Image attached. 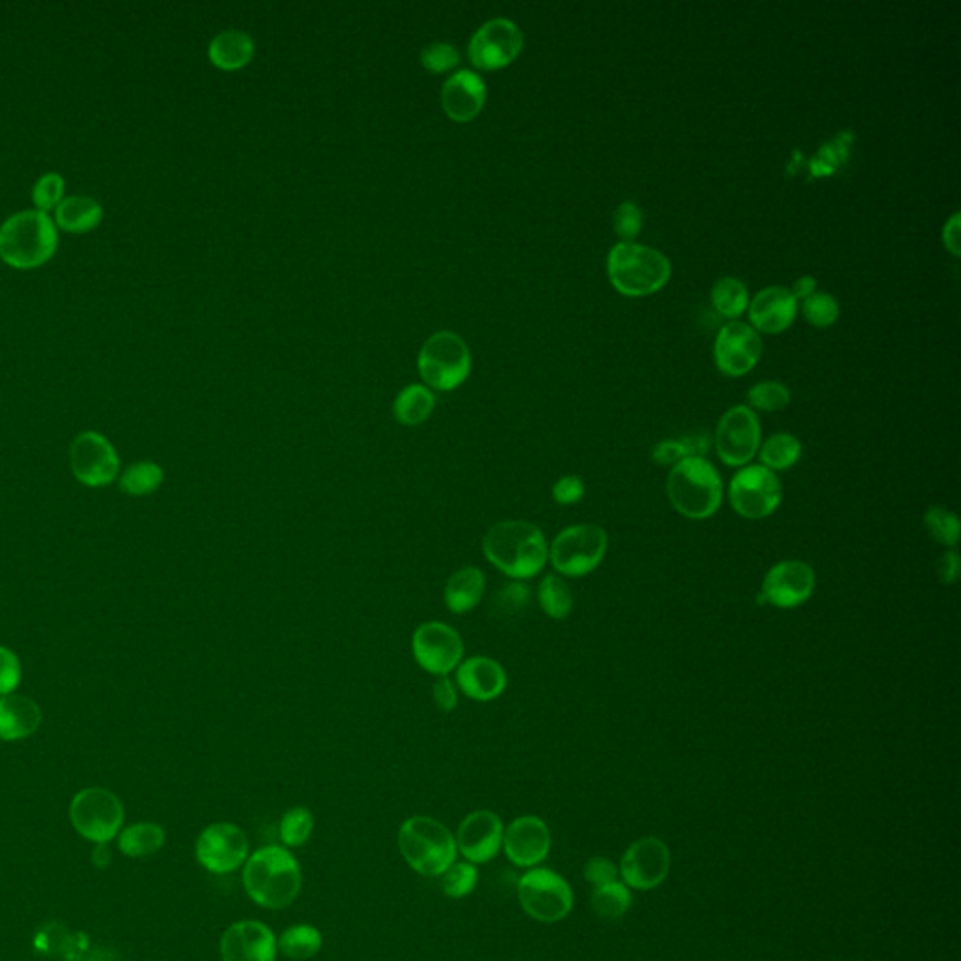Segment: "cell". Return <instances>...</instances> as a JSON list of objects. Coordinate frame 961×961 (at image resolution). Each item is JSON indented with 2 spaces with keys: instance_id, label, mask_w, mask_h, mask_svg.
Returning <instances> with one entry per match:
<instances>
[{
  "instance_id": "obj_27",
  "label": "cell",
  "mask_w": 961,
  "mask_h": 961,
  "mask_svg": "<svg viewBox=\"0 0 961 961\" xmlns=\"http://www.w3.org/2000/svg\"><path fill=\"white\" fill-rule=\"evenodd\" d=\"M484 590H487V579L483 571L476 566H466L447 579L444 603L449 608V613L457 616L468 614L483 601Z\"/></svg>"
},
{
  "instance_id": "obj_43",
  "label": "cell",
  "mask_w": 961,
  "mask_h": 961,
  "mask_svg": "<svg viewBox=\"0 0 961 961\" xmlns=\"http://www.w3.org/2000/svg\"><path fill=\"white\" fill-rule=\"evenodd\" d=\"M63 200H65V179L58 174L42 175L33 187L36 211L47 214V211H55Z\"/></svg>"
},
{
  "instance_id": "obj_40",
  "label": "cell",
  "mask_w": 961,
  "mask_h": 961,
  "mask_svg": "<svg viewBox=\"0 0 961 961\" xmlns=\"http://www.w3.org/2000/svg\"><path fill=\"white\" fill-rule=\"evenodd\" d=\"M924 526L928 529L929 536L945 547L956 549V545L960 541V521L952 511L945 510V507H939V505L929 507L924 515Z\"/></svg>"
},
{
  "instance_id": "obj_52",
  "label": "cell",
  "mask_w": 961,
  "mask_h": 961,
  "mask_svg": "<svg viewBox=\"0 0 961 961\" xmlns=\"http://www.w3.org/2000/svg\"><path fill=\"white\" fill-rule=\"evenodd\" d=\"M960 555L958 550L950 549L937 560V577L942 584H954L960 579Z\"/></svg>"
},
{
  "instance_id": "obj_54",
  "label": "cell",
  "mask_w": 961,
  "mask_h": 961,
  "mask_svg": "<svg viewBox=\"0 0 961 961\" xmlns=\"http://www.w3.org/2000/svg\"><path fill=\"white\" fill-rule=\"evenodd\" d=\"M815 288H817V280L813 277H802L796 280L793 284V298L796 301H806L807 298H812L813 293H815Z\"/></svg>"
},
{
  "instance_id": "obj_34",
  "label": "cell",
  "mask_w": 961,
  "mask_h": 961,
  "mask_svg": "<svg viewBox=\"0 0 961 961\" xmlns=\"http://www.w3.org/2000/svg\"><path fill=\"white\" fill-rule=\"evenodd\" d=\"M757 455L761 458V466L774 471V473L775 471L789 470L791 466L801 460V439L789 433L774 434L764 444H761Z\"/></svg>"
},
{
  "instance_id": "obj_26",
  "label": "cell",
  "mask_w": 961,
  "mask_h": 961,
  "mask_svg": "<svg viewBox=\"0 0 961 961\" xmlns=\"http://www.w3.org/2000/svg\"><path fill=\"white\" fill-rule=\"evenodd\" d=\"M42 723V709L33 699L7 695L0 699V740H21L34 735Z\"/></svg>"
},
{
  "instance_id": "obj_51",
  "label": "cell",
  "mask_w": 961,
  "mask_h": 961,
  "mask_svg": "<svg viewBox=\"0 0 961 961\" xmlns=\"http://www.w3.org/2000/svg\"><path fill=\"white\" fill-rule=\"evenodd\" d=\"M653 462L659 466H674L688 457L684 442L682 439H663L658 446L653 447Z\"/></svg>"
},
{
  "instance_id": "obj_33",
  "label": "cell",
  "mask_w": 961,
  "mask_h": 961,
  "mask_svg": "<svg viewBox=\"0 0 961 961\" xmlns=\"http://www.w3.org/2000/svg\"><path fill=\"white\" fill-rule=\"evenodd\" d=\"M537 601L543 613L552 619L568 618L573 611L574 597L568 582L560 574H545L537 588Z\"/></svg>"
},
{
  "instance_id": "obj_36",
  "label": "cell",
  "mask_w": 961,
  "mask_h": 961,
  "mask_svg": "<svg viewBox=\"0 0 961 961\" xmlns=\"http://www.w3.org/2000/svg\"><path fill=\"white\" fill-rule=\"evenodd\" d=\"M712 304H714L717 314H722L727 320H736V317L742 316L744 312L748 310V288L738 278H722L712 288Z\"/></svg>"
},
{
  "instance_id": "obj_45",
  "label": "cell",
  "mask_w": 961,
  "mask_h": 961,
  "mask_svg": "<svg viewBox=\"0 0 961 961\" xmlns=\"http://www.w3.org/2000/svg\"><path fill=\"white\" fill-rule=\"evenodd\" d=\"M496 607L500 608L504 616H511L518 611H523L529 601V588L524 584V581H513L505 584L496 595Z\"/></svg>"
},
{
  "instance_id": "obj_24",
  "label": "cell",
  "mask_w": 961,
  "mask_h": 961,
  "mask_svg": "<svg viewBox=\"0 0 961 961\" xmlns=\"http://www.w3.org/2000/svg\"><path fill=\"white\" fill-rule=\"evenodd\" d=\"M798 312V301L793 298L791 290L772 286L757 293L749 303L748 314L751 327L767 335H780L793 325L794 317Z\"/></svg>"
},
{
  "instance_id": "obj_19",
  "label": "cell",
  "mask_w": 961,
  "mask_h": 961,
  "mask_svg": "<svg viewBox=\"0 0 961 961\" xmlns=\"http://www.w3.org/2000/svg\"><path fill=\"white\" fill-rule=\"evenodd\" d=\"M618 870L626 886L637 891H652L669 875L671 852L659 838H640L627 847Z\"/></svg>"
},
{
  "instance_id": "obj_1",
  "label": "cell",
  "mask_w": 961,
  "mask_h": 961,
  "mask_svg": "<svg viewBox=\"0 0 961 961\" xmlns=\"http://www.w3.org/2000/svg\"><path fill=\"white\" fill-rule=\"evenodd\" d=\"M241 883L246 896L261 909H288L303 889V870L290 849L271 843L250 852L241 868Z\"/></svg>"
},
{
  "instance_id": "obj_48",
  "label": "cell",
  "mask_w": 961,
  "mask_h": 961,
  "mask_svg": "<svg viewBox=\"0 0 961 961\" xmlns=\"http://www.w3.org/2000/svg\"><path fill=\"white\" fill-rule=\"evenodd\" d=\"M618 865L614 864L613 860L605 857H594L588 860L584 864V879L588 883L594 886H603V884L616 883L618 881Z\"/></svg>"
},
{
  "instance_id": "obj_29",
  "label": "cell",
  "mask_w": 961,
  "mask_h": 961,
  "mask_svg": "<svg viewBox=\"0 0 961 961\" xmlns=\"http://www.w3.org/2000/svg\"><path fill=\"white\" fill-rule=\"evenodd\" d=\"M253 55V38L243 31H224L209 46V58L222 70H239L250 63Z\"/></svg>"
},
{
  "instance_id": "obj_28",
  "label": "cell",
  "mask_w": 961,
  "mask_h": 961,
  "mask_svg": "<svg viewBox=\"0 0 961 961\" xmlns=\"http://www.w3.org/2000/svg\"><path fill=\"white\" fill-rule=\"evenodd\" d=\"M102 219V205L87 195H68L55 209V226L63 232H91Z\"/></svg>"
},
{
  "instance_id": "obj_21",
  "label": "cell",
  "mask_w": 961,
  "mask_h": 961,
  "mask_svg": "<svg viewBox=\"0 0 961 961\" xmlns=\"http://www.w3.org/2000/svg\"><path fill=\"white\" fill-rule=\"evenodd\" d=\"M761 355V336L748 323L730 322L717 333L714 359L723 375L730 378L748 375L756 368Z\"/></svg>"
},
{
  "instance_id": "obj_12",
  "label": "cell",
  "mask_w": 961,
  "mask_h": 961,
  "mask_svg": "<svg viewBox=\"0 0 961 961\" xmlns=\"http://www.w3.org/2000/svg\"><path fill=\"white\" fill-rule=\"evenodd\" d=\"M70 820L85 839L108 843L123 826L124 807L108 789H85L71 801Z\"/></svg>"
},
{
  "instance_id": "obj_49",
  "label": "cell",
  "mask_w": 961,
  "mask_h": 961,
  "mask_svg": "<svg viewBox=\"0 0 961 961\" xmlns=\"http://www.w3.org/2000/svg\"><path fill=\"white\" fill-rule=\"evenodd\" d=\"M584 494H586L584 481L577 476H563L552 487V498H555L556 504L560 505L579 504Z\"/></svg>"
},
{
  "instance_id": "obj_11",
  "label": "cell",
  "mask_w": 961,
  "mask_h": 961,
  "mask_svg": "<svg viewBox=\"0 0 961 961\" xmlns=\"http://www.w3.org/2000/svg\"><path fill=\"white\" fill-rule=\"evenodd\" d=\"M248 857L250 841L245 830L235 823H213L205 826L195 839L198 864L214 875H230L233 871H239Z\"/></svg>"
},
{
  "instance_id": "obj_22",
  "label": "cell",
  "mask_w": 961,
  "mask_h": 961,
  "mask_svg": "<svg viewBox=\"0 0 961 961\" xmlns=\"http://www.w3.org/2000/svg\"><path fill=\"white\" fill-rule=\"evenodd\" d=\"M222 961H277V934L261 920H237L220 937Z\"/></svg>"
},
{
  "instance_id": "obj_32",
  "label": "cell",
  "mask_w": 961,
  "mask_h": 961,
  "mask_svg": "<svg viewBox=\"0 0 961 961\" xmlns=\"http://www.w3.org/2000/svg\"><path fill=\"white\" fill-rule=\"evenodd\" d=\"M166 843V830L156 823H137L124 828L119 836V849L130 859H143L160 851Z\"/></svg>"
},
{
  "instance_id": "obj_6",
  "label": "cell",
  "mask_w": 961,
  "mask_h": 961,
  "mask_svg": "<svg viewBox=\"0 0 961 961\" xmlns=\"http://www.w3.org/2000/svg\"><path fill=\"white\" fill-rule=\"evenodd\" d=\"M611 284L626 298H646L661 290L671 278V261L652 246L618 243L607 259Z\"/></svg>"
},
{
  "instance_id": "obj_20",
  "label": "cell",
  "mask_w": 961,
  "mask_h": 961,
  "mask_svg": "<svg viewBox=\"0 0 961 961\" xmlns=\"http://www.w3.org/2000/svg\"><path fill=\"white\" fill-rule=\"evenodd\" d=\"M550 847L552 834L549 825L537 815H521L505 825L502 851L505 859L521 870L541 864L549 857Z\"/></svg>"
},
{
  "instance_id": "obj_5",
  "label": "cell",
  "mask_w": 961,
  "mask_h": 961,
  "mask_svg": "<svg viewBox=\"0 0 961 961\" xmlns=\"http://www.w3.org/2000/svg\"><path fill=\"white\" fill-rule=\"evenodd\" d=\"M672 507L691 521H704L717 513L723 502V479L716 466L704 457H690L672 466L667 478Z\"/></svg>"
},
{
  "instance_id": "obj_39",
  "label": "cell",
  "mask_w": 961,
  "mask_h": 961,
  "mask_svg": "<svg viewBox=\"0 0 961 961\" xmlns=\"http://www.w3.org/2000/svg\"><path fill=\"white\" fill-rule=\"evenodd\" d=\"M439 881H442V892L447 897L465 899L478 889L479 865L457 859L444 871Z\"/></svg>"
},
{
  "instance_id": "obj_13",
  "label": "cell",
  "mask_w": 961,
  "mask_h": 961,
  "mask_svg": "<svg viewBox=\"0 0 961 961\" xmlns=\"http://www.w3.org/2000/svg\"><path fill=\"white\" fill-rule=\"evenodd\" d=\"M412 653L423 671L449 677L465 659V642L455 627L434 619L413 632Z\"/></svg>"
},
{
  "instance_id": "obj_35",
  "label": "cell",
  "mask_w": 961,
  "mask_h": 961,
  "mask_svg": "<svg viewBox=\"0 0 961 961\" xmlns=\"http://www.w3.org/2000/svg\"><path fill=\"white\" fill-rule=\"evenodd\" d=\"M314 826H316V819L309 807H290L278 823L280 846H284L290 851L306 846L314 834Z\"/></svg>"
},
{
  "instance_id": "obj_18",
  "label": "cell",
  "mask_w": 961,
  "mask_h": 961,
  "mask_svg": "<svg viewBox=\"0 0 961 961\" xmlns=\"http://www.w3.org/2000/svg\"><path fill=\"white\" fill-rule=\"evenodd\" d=\"M815 571L806 561H780L764 577L759 603L778 608L801 607L815 592Z\"/></svg>"
},
{
  "instance_id": "obj_8",
  "label": "cell",
  "mask_w": 961,
  "mask_h": 961,
  "mask_svg": "<svg viewBox=\"0 0 961 961\" xmlns=\"http://www.w3.org/2000/svg\"><path fill=\"white\" fill-rule=\"evenodd\" d=\"M607 549L605 529L597 524H574L550 543L549 560L560 577H584L600 568Z\"/></svg>"
},
{
  "instance_id": "obj_25",
  "label": "cell",
  "mask_w": 961,
  "mask_h": 961,
  "mask_svg": "<svg viewBox=\"0 0 961 961\" xmlns=\"http://www.w3.org/2000/svg\"><path fill=\"white\" fill-rule=\"evenodd\" d=\"M487 100V87L476 71L458 70L442 87V105L457 123H468L479 115Z\"/></svg>"
},
{
  "instance_id": "obj_50",
  "label": "cell",
  "mask_w": 961,
  "mask_h": 961,
  "mask_svg": "<svg viewBox=\"0 0 961 961\" xmlns=\"http://www.w3.org/2000/svg\"><path fill=\"white\" fill-rule=\"evenodd\" d=\"M434 703L442 712H452L458 706V690L455 680L449 677H438L433 685Z\"/></svg>"
},
{
  "instance_id": "obj_2",
  "label": "cell",
  "mask_w": 961,
  "mask_h": 961,
  "mask_svg": "<svg viewBox=\"0 0 961 961\" xmlns=\"http://www.w3.org/2000/svg\"><path fill=\"white\" fill-rule=\"evenodd\" d=\"M483 555L505 577L528 581L547 566L549 543L536 524L511 518L494 524L484 534Z\"/></svg>"
},
{
  "instance_id": "obj_17",
  "label": "cell",
  "mask_w": 961,
  "mask_h": 961,
  "mask_svg": "<svg viewBox=\"0 0 961 961\" xmlns=\"http://www.w3.org/2000/svg\"><path fill=\"white\" fill-rule=\"evenodd\" d=\"M523 42V33L513 21L496 18L479 26L471 36L468 55L479 70H498L518 57Z\"/></svg>"
},
{
  "instance_id": "obj_10",
  "label": "cell",
  "mask_w": 961,
  "mask_h": 961,
  "mask_svg": "<svg viewBox=\"0 0 961 961\" xmlns=\"http://www.w3.org/2000/svg\"><path fill=\"white\" fill-rule=\"evenodd\" d=\"M783 491L778 473L761 465H748L730 479V507L748 521H762L780 507Z\"/></svg>"
},
{
  "instance_id": "obj_46",
  "label": "cell",
  "mask_w": 961,
  "mask_h": 961,
  "mask_svg": "<svg viewBox=\"0 0 961 961\" xmlns=\"http://www.w3.org/2000/svg\"><path fill=\"white\" fill-rule=\"evenodd\" d=\"M421 60H423V66L428 68L431 71H447L455 68L458 65V60H460V55H458L457 49L451 46V44H433V46L425 47L423 49V55H421Z\"/></svg>"
},
{
  "instance_id": "obj_37",
  "label": "cell",
  "mask_w": 961,
  "mask_h": 961,
  "mask_svg": "<svg viewBox=\"0 0 961 961\" xmlns=\"http://www.w3.org/2000/svg\"><path fill=\"white\" fill-rule=\"evenodd\" d=\"M164 483V470L153 460H142L130 466L119 479V487L130 496H147L160 489Z\"/></svg>"
},
{
  "instance_id": "obj_53",
  "label": "cell",
  "mask_w": 961,
  "mask_h": 961,
  "mask_svg": "<svg viewBox=\"0 0 961 961\" xmlns=\"http://www.w3.org/2000/svg\"><path fill=\"white\" fill-rule=\"evenodd\" d=\"M960 213L952 214V219L947 222L945 232H942V241L945 246L952 256H960Z\"/></svg>"
},
{
  "instance_id": "obj_30",
  "label": "cell",
  "mask_w": 961,
  "mask_h": 961,
  "mask_svg": "<svg viewBox=\"0 0 961 961\" xmlns=\"http://www.w3.org/2000/svg\"><path fill=\"white\" fill-rule=\"evenodd\" d=\"M278 954L288 960L309 961L323 949L322 929L314 924H293L277 936Z\"/></svg>"
},
{
  "instance_id": "obj_14",
  "label": "cell",
  "mask_w": 961,
  "mask_h": 961,
  "mask_svg": "<svg viewBox=\"0 0 961 961\" xmlns=\"http://www.w3.org/2000/svg\"><path fill=\"white\" fill-rule=\"evenodd\" d=\"M714 446L723 462L733 468L748 466L761 447V423L749 406L723 413L714 434Z\"/></svg>"
},
{
  "instance_id": "obj_42",
  "label": "cell",
  "mask_w": 961,
  "mask_h": 961,
  "mask_svg": "<svg viewBox=\"0 0 961 961\" xmlns=\"http://www.w3.org/2000/svg\"><path fill=\"white\" fill-rule=\"evenodd\" d=\"M802 312L807 322L815 327H830L833 323L838 322L839 304L830 293L815 291L812 298H807L802 304Z\"/></svg>"
},
{
  "instance_id": "obj_31",
  "label": "cell",
  "mask_w": 961,
  "mask_h": 961,
  "mask_svg": "<svg viewBox=\"0 0 961 961\" xmlns=\"http://www.w3.org/2000/svg\"><path fill=\"white\" fill-rule=\"evenodd\" d=\"M434 406H436V399L433 391L421 383H413L402 389L399 396L394 399V420L404 426L423 425L433 415Z\"/></svg>"
},
{
  "instance_id": "obj_16",
  "label": "cell",
  "mask_w": 961,
  "mask_h": 961,
  "mask_svg": "<svg viewBox=\"0 0 961 961\" xmlns=\"http://www.w3.org/2000/svg\"><path fill=\"white\" fill-rule=\"evenodd\" d=\"M504 820L492 809H473L460 820L455 841L462 860L471 864H489L502 852Z\"/></svg>"
},
{
  "instance_id": "obj_7",
  "label": "cell",
  "mask_w": 961,
  "mask_h": 961,
  "mask_svg": "<svg viewBox=\"0 0 961 961\" xmlns=\"http://www.w3.org/2000/svg\"><path fill=\"white\" fill-rule=\"evenodd\" d=\"M516 897L524 913L541 924L560 923L573 909V891L560 873L529 868L516 881Z\"/></svg>"
},
{
  "instance_id": "obj_44",
  "label": "cell",
  "mask_w": 961,
  "mask_h": 961,
  "mask_svg": "<svg viewBox=\"0 0 961 961\" xmlns=\"http://www.w3.org/2000/svg\"><path fill=\"white\" fill-rule=\"evenodd\" d=\"M642 227V211L633 201H624L614 213V232L624 243H633Z\"/></svg>"
},
{
  "instance_id": "obj_38",
  "label": "cell",
  "mask_w": 961,
  "mask_h": 961,
  "mask_svg": "<svg viewBox=\"0 0 961 961\" xmlns=\"http://www.w3.org/2000/svg\"><path fill=\"white\" fill-rule=\"evenodd\" d=\"M632 902L629 889L626 884L616 881V883L595 886L592 909H594L595 915L600 916L601 920H618L629 910Z\"/></svg>"
},
{
  "instance_id": "obj_3",
  "label": "cell",
  "mask_w": 961,
  "mask_h": 961,
  "mask_svg": "<svg viewBox=\"0 0 961 961\" xmlns=\"http://www.w3.org/2000/svg\"><path fill=\"white\" fill-rule=\"evenodd\" d=\"M396 847L407 868L421 878L439 879L458 859L455 833L428 815L407 817L399 826Z\"/></svg>"
},
{
  "instance_id": "obj_4",
  "label": "cell",
  "mask_w": 961,
  "mask_h": 961,
  "mask_svg": "<svg viewBox=\"0 0 961 961\" xmlns=\"http://www.w3.org/2000/svg\"><path fill=\"white\" fill-rule=\"evenodd\" d=\"M57 246V226L46 213L21 211L0 226V259L18 271L47 264Z\"/></svg>"
},
{
  "instance_id": "obj_15",
  "label": "cell",
  "mask_w": 961,
  "mask_h": 961,
  "mask_svg": "<svg viewBox=\"0 0 961 961\" xmlns=\"http://www.w3.org/2000/svg\"><path fill=\"white\" fill-rule=\"evenodd\" d=\"M70 466L79 483L98 489L115 481L121 460L110 439L94 431H85L71 442Z\"/></svg>"
},
{
  "instance_id": "obj_9",
  "label": "cell",
  "mask_w": 961,
  "mask_h": 961,
  "mask_svg": "<svg viewBox=\"0 0 961 961\" xmlns=\"http://www.w3.org/2000/svg\"><path fill=\"white\" fill-rule=\"evenodd\" d=\"M470 349L451 331L434 333L421 348L420 372L428 388L452 391L470 376Z\"/></svg>"
},
{
  "instance_id": "obj_41",
  "label": "cell",
  "mask_w": 961,
  "mask_h": 961,
  "mask_svg": "<svg viewBox=\"0 0 961 961\" xmlns=\"http://www.w3.org/2000/svg\"><path fill=\"white\" fill-rule=\"evenodd\" d=\"M748 402L753 412H781L791 402V391L780 381H761L749 389Z\"/></svg>"
},
{
  "instance_id": "obj_47",
  "label": "cell",
  "mask_w": 961,
  "mask_h": 961,
  "mask_svg": "<svg viewBox=\"0 0 961 961\" xmlns=\"http://www.w3.org/2000/svg\"><path fill=\"white\" fill-rule=\"evenodd\" d=\"M21 682V663L18 656L0 646V695H10Z\"/></svg>"
},
{
  "instance_id": "obj_23",
  "label": "cell",
  "mask_w": 961,
  "mask_h": 961,
  "mask_svg": "<svg viewBox=\"0 0 961 961\" xmlns=\"http://www.w3.org/2000/svg\"><path fill=\"white\" fill-rule=\"evenodd\" d=\"M457 690L478 703L496 701L507 690V672L496 659L473 656L462 659L455 671Z\"/></svg>"
}]
</instances>
